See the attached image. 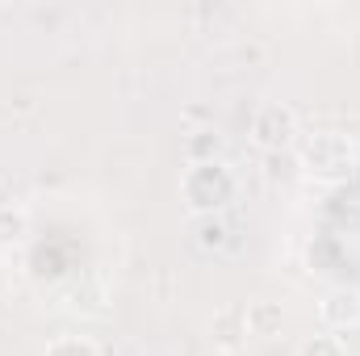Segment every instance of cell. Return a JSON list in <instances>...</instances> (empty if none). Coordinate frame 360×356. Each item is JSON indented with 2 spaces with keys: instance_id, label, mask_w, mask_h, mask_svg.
Wrapping results in <instances>:
<instances>
[{
  "instance_id": "cell-11",
  "label": "cell",
  "mask_w": 360,
  "mask_h": 356,
  "mask_svg": "<svg viewBox=\"0 0 360 356\" xmlns=\"http://www.w3.org/2000/svg\"><path fill=\"white\" fill-rule=\"evenodd\" d=\"M205 356H235V352H231V348H210Z\"/></svg>"
},
{
  "instance_id": "cell-2",
  "label": "cell",
  "mask_w": 360,
  "mask_h": 356,
  "mask_svg": "<svg viewBox=\"0 0 360 356\" xmlns=\"http://www.w3.org/2000/svg\"><path fill=\"white\" fill-rule=\"evenodd\" d=\"M252 134H256V143H260V147H281V143H289V139H293V113H289L285 105L269 101V105L256 113Z\"/></svg>"
},
{
  "instance_id": "cell-10",
  "label": "cell",
  "mask_w": 360,
  "mask_h": 356,
  "mask_svg": "<svg viewBox=\"0 0 360 356\" xmlns=\"http://www.w3.org/2000/svg\"><path fill=\"white\" fill-rule=\"evenodd\" d=\"M188 151H193V155H197V164H201V155H205V151H218V134L210 139V130H201V134L188 143Z\"/></svg>"
},
{
  "instance_id": "cell-1",
  "label": "cell",
  "mask_w": 360,
  "mask_h": 356,
  "mask_svg": "<svg viewBox=\"0 0 360 356\" xmlns=\"http://www.w3.org/2000/svg\"><path fill=\"white\" fill-rule=\"evenodd\" d=\"M180 193H184V201H188L193 210H218V205L235 193V177H231L218 160H201V164H193V168L184 172Z\"/></svg>"
},
{
  "instance_id": "cell-3",
  "label": "cell",
  "mask_w": 360,
  "mask_h": 356,
  "mask_svg": "<svg viewBox=\"0 0 360 356\" xmlns=\"http://www.w3.org/2000/svg\"><path fill=\"white\" fill-rule=\"evenodd\" d=\"M243 323H248V331H252V336L269 340V336H276V331H281L285 310H281L276 302H252V306L243 310Z\"/></svg>"
},
{
  "instance_id": "cell-9",
  "label": "cell",
  "mask_w": 360,
  "mask_h": 356,
  "mask_svg": "<svg viewBox=\"0 0 360 356\" xmlns=\"http://www.w3.org/2000/svg\"><path fill=\"white\" fill-rule=\"evenodd\" d=\"M222 239H226V227H222L218 218L201 222V248H222Z\"/></svg>"
},
{
  "instance_id": "cell-4",
  "label": "cell",
  "mask_w": 360,
  "mask_h": 356,
  "mask_svg": "<svg viewBox=\"0 0 360 356\" xmlns=\"http://www.w3.org/2000/svg\"><path fill=\"white\" fill-rule=\"evenodd\" d=\"M323 319L335 327H356L360 323V293H331L323 302Z\"/></svg>"
},
{
  "instance_id": "cell-5",
  "label": "cell",
  "mask_w": 360,
  "mask_h": 356,
  "mask_svg": "<svg viewBox=\"0 0 360 356\" xmlns=\"http://www.w3.org/2000/svg\"><path fill=\"white\" fill-rule=\"evenodd\" d=\"M344 155H348L344 139H314V143L306 147V160H310L319 172H335V168L344 164Z\"/></svg>"
},
{
  "instance_id": "cell-8",
  "label": "cell",
  "mask_w": 360,
  "mask_h": 356,
  "mask_svg": "<svg viewBox=\"0 0 360 356\" xmlns=\"http://www.w3.org/2000/svg\"><path fill=\"white\" fill-rule=\"evenodd\" d=\"M46 356H96V348L89 340H80V336H63V340H55L46 348Z\"/></svg>"
},
{
  "instance_id": "cell-6",
  "label": "cell",
  "mask_w": 360,
  "mask_h": 356,
  "mask_svg": "<svg viewBox=\"0 0 360 356\" xmlns=\"http://www.w3.org/2000/svg\"><path fill=\"white\" fill-rule=\"evenodd\" d=\"M25 235V214L13 210V205H0V248L4 243H17Z\"/></svg>"
},
{
  "instance_id": "cell-7",
  "label": "cell",
  "mask_w": 360,
  "mask_h": 356,
  "mask_svg": "<svg viewBox=\"0 0 360 356\" xmlns=\"http://www.w3.org/2000/svg\"><path fill=\"white\" fill-rule=\"evenodd\" d=\"M297 356H348V352H344V340L340 336H314V340L302 344Z\"/></svg>"
}]
</instances>
